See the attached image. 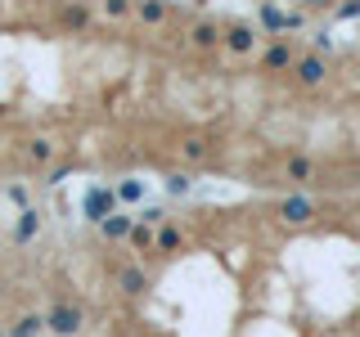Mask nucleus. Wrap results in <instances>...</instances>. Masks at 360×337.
Wrapping results in <instances>:
<instances>
[{"label": "nucleus", "mask_w": 360, "mask_h": 337, "mask_svg": "<svg viewBox=\"0 0 360 337\" xmlns=\"http://www.w3.org/2000/svg\"><path fill=\"white\" fill-rule=\"evenodd\" d=\"M185 157H189V162H202V157H207V144H202V140H185Z\"/></svg>", "instance_id": "obj_22"}, {"label": "nucleus", "mask_w": 360, "mask_h": 337, "mask_svg": "<svg viewBox=\"0 0 360 337\" xmlns=\"http://www.w3.org/2000/svg\"><path fill=\"white\" fill-rule=\"evenodd\" d=\"M99 9H104L108 18H131V14H135V0H104Z\"/></svg>", "instance_id": "obj_19"}, {"label": "nucleus", "mask_w": 360, "mask_h": 337, "mask_svg": "<svg viewBox=\"0 0 360 337\" xmlns=\"http://www.w3.org/2000/svg\"><path fill=\"white\" fill-rule=\"evenodd\" d=\"M333 18H342V22L347 18H360V0H342V5L333 9Z\"/></svg>", "instance_id": "obj_21"}, {"label": "nucleus", "mask_w": 360, "mask_h": 337, "mask_svg": "<svg viewBox=\"0 0 360 337\" xmlns=\"http://www.w3.org/2000/svg\"><path fill=\"white\" fill-rule=\"evenodd\" d=\"M68 176H72V166H54V171H50V185H59V180H68Z\"/></svg>", "instance_id": "obj_26"}, {"label": "nucleus", "mask_w": 360, "mask_h": 337, "mask_svg": "<svg viewBox=\"0 0 360 337\" xmlns=\"http://www.w3.org/2000/svg\"><path fill=\"white\" fill-rule=\"evenodd\" d=\"M221 45H225V50H234V54H252L257 27H252V22H230V27H221Z\"/></svg>", "instance_id": "obj_4"}, {"label": "nucleus", "mask_w": 360, "mask_h": 337, "mask_svg": "<svg viewBox=\"0 0 360 337\" xmlns=\"http://www.w3.org/2000/svg\"><path fill=\"white\" fill-rule=\"evenodd\" d=\"M135 18H140L144 27H158V22L172 18V5H167V0H135Z\"/></svg>", "instance_id": "obj_8"}, {"label": "nucleus", "mask_w": 360, "mask_h": 337, "mask_svg": "<svg viewBox=\"0 0 360 337\" xmlns=\"http://www.w3.org/2000/svg\"><path fill=\"white\" fill-rule=\"evenodd\" d=\"M297 5H311V9H329L333 0H297Z\"/></svg>", "instance_id": "obj_27"}, {"label": "nucleus", "mask_w": 360, "mask_h": 337, "mask_svg": "<svg viewBox=\"0 0 360 337\" xmlns=\"http://www.w3.org/2000/svg\"><path fill=\"white\" fill-rule=\"evenodd\" d=\"M82 211H86V220L90 225H99V220H108L112 211H117V189H108V185H99V189H90V194L82 198Z\"/></svg>", "instance_id": "obj_2"}, {"label": "nucleus", "mask_w": 360, "mask_h": 337, "mask_svg": "<svg viewBox=\"0 0 360 337\" xmlns=\"http://www.w3.org/2000/svg\"><path fill=\"white\" fill-rule=\"evenodd\" d=\"M54 157V144L45 140V135H37V140H27V162H37V166H45Z\"/></svg>", "instance_id": "obj_16"}, {"label": "nucleus", "mask_w": 360, "mask_h": 337, "mask_svg": "<svg viewBox=\"0 0 360 337\" xmlns=\"http://www.w3.org/2000/svg\"><path fill=\"white\" fill-rule=\"evenodd\" d=\"M131 239H135V243H140V247H149V243H153V234H149V230H144V225H135V230H131Z\"/></svg>", "instance_id": "obj_24"}, {"label": "nucleus", "mask_w": 360, "mask_h": 337, "mask_svg": "<svg viewBox=\"0 0 360 337\" xmlns=\"http://www.w3.org/2000/svg\"><path fill=\"white\" fill-rule=\"evenodd\" d=\"M140 198H144L140 180H122V185H117V202H140Z\"/></svg>", "instance_id": "obj_20"}, {"label": "nucleus", "mask_w": 360, "mask_h": 337, "mask_svg": "<svg viewBox=\"0 0 360 337\" xmlns=\"http://www.w3.org/2000/svg\"><path fill=\"white\" fill-rule=\"evenodd\" d=\"M0 337H5V333H0Z\"/></svg>", "instance_id": "obj_28"}, {"label": "nucleus", "mask_w": 360, "mask_h": 337, "mask_svg": "<svg viewBox=\"0 0 360 337\" xmlns=\"http://www.w3.org/2000/svg\"><path fill=\"white\" fill-rule=\"evenodd\" d=\"M99 230H104V239H112V243H117V239H131L135 220H131V216H117V211H112L108 220H99Z\"/></svg>", "instance_id": "obj_13"}, {"label": "nucleus", "mask_w": 360, "mask_h": 337, "mask_svg": "<svg viewBox=\"0 0 360 337\" xmlns=\"http://www.w3.org/2000/svg\"><path fill=\"white\" fill-rule=\"evenodd\" d=\"M311 216H315V202L307 194H288L284 202H279V220L284 225H307Z\"/></svg>", "instance_id": "obj_5"}, {"label": "nucleus", "mask_w": 360, "mask_h": 337, "mask_svg": "<svg viewBox=\"0 0 360 337\" xmlns=\"http://www.w3.org/2000/svg\"><path fill=\"white\" fill-rule=\"evenodd\" d=\"M9 202H18V207H27V189H22V185H9Z\"/></svg>", "instance_id": "obj_25"}, {"label": "nucleus", "mask_w": 360, "mask_h": 337, "mask_svg": "<svg viewBox=\"0 0 360 337\" xmlns=\"http://www.w3.org/2000/svg\"><path fill=\"white\" fill-rule=\"evenodd\" d=\"M324 72H329V67H324V54H302V59L292 63V77H297L302 86H320Z\"/></svg>", "instance_id": "obj_6"}, {"label": "nucleus", "mask_w": 360, "mask_h": 337, "mask_svg": "<svg viewBox=\"0 0 360 337\" xmlns=\"http://www.w3.org/2000/svg\"><path fill=\"white\" fill-rule=\"evenodd\" d=\"M284 176L292 180V185H307V180H315V162H311V157H288Z\"/></svg>", "instance_id": "obj_14"}, {"label": "nucleus", "mask_w": 360, "mask_h": 337, "mask_svg": "<svg viewBox=\"0 0 360 337\" xmlns=\"http://www.w3.org/2000/svg\"><path fill=\"white\" fill-rule=\"evenodd\" d=\"M257 22H262L266 32H292V27H302L307 18H302V14H284L275 0H266V5L257 9Z\"/></svg>", "instance_id": "obj_3"}, {"label": "nucleus", "mask_w": 360, "mask_h": 337, "mask_svg": "<svg viewBox=\"0 0 360 337\" xmlns=\"http://www.w3.org/2000/svg\"><path fill=\"white\" fill-rule=\"evenodd\" d=\"M45 329V315H22V319L14 324V333H9V337H37Z\"/></svg>", "instance_id": "obj_17"}, {"label": "nucleus", "mask_w": 360, "mask_h": 337, "mask_svg": "<svg viewBox=\"0 0 360 337\" xmlns=\"http://www.w3.org/2000/svg\"><path fill=\"white\" fill-rule=\"evenodd\" d=\"M189 41H194V50H217L221 45V22H212V18H202L189 27Z\"/></svg>", "instance_id": "obj_9"}, {"label": "nucleus", "mask_w": 360, "mask_h": 337, "mask_svg": "<svg viewBox=\"0 0 360 337\" xmlns=\"http://www.w3.org/2000/svg\"><path fill=\"white\" fill-rule=\"evenodd\" d=\"M162 185H167V194H172V198H185V194H189V185H194V180H189L185 171H176V176H167Z\"/></svg>", "instance_id": "obj_18"}, {"label": "nucleus", "mask_w": 360, "mask_h": 337, "mask_svg": "<svg viewBox=\"0 0 360 337\" xmlns=\"http://www.w3.org/2000/svg\"><path fill=\"white\" fill-rule=\"evenodd\" d=\"M180 243H185V239H180L176 225H158V234H153V247H158V252H176Z\"/></svg>", "instance_id": "obj_15"}, {"label": "nucleus", "mask_w": 360, "mask_h": 337, "mask_svg": "<svg viewBox=\"0 0 360 337\" xmlns=\"http://www.w3.org/2000/svg\"><path fill=\"white\" fill-rule=\"evenodd\" d=\"M117 288L127 292V297H144V292H149V275H144L140 265H127V270L117 275Z\"/></svg>", "instance_id": "obj_11"}, {"label": "nucleus", "mask_w": 360, "mask_h": 337, "mask_svg": "<svg viewBox=\"0 0 360 337\" xmlns=\"http://www.w3.org/2000/svg\"><path fill=\"white\" fill-rule=\"evenodd\" d=\"M162 220H167L162 207H144V211H140V225H162Z\"/></svg>", "instance_id": "obj_23"}, {"label": "nucleus", "mask_w": 360, "mask_h": 337, "mask_svg": "<svg viewBox=\"0 0 360 337\" xmlns=\"http://www.w3.org/2000/svg\"><path fill=\"white\" fill-rule=\"evenodd\" d=\"M37 230H41V211L22 207V216L14 220V243H32V239H37Z\"/></svg>", "instance_id": "obj_12"}, {"label": "nucleus", "mask_w": 360, "mask_h": 337, "mask_svg": "<svg viewBox=\"0 0 360 337\" xmlns=\"http://www.w3.org/2000/svg\"><path fill=\"white\" fill-rule=\"evenodd\" d=\"M82 310H77L72 306V301H54V306H50V315H45V329H50L54 337H77V333H82Z\"/></svg>", "instance_id": "obj_1"}, {"label": "nucleus", "mask_w": 360, "mask_h": 337, "mask_svg": "<svg viewBox=\"0 0 360 337\" xmlns=\"http://www.w3.org/2000/svg\"><path fill=\"white\" fill-rule=\"evenodd\" d=\"M59 27H63V32H86V27H90V9H86V5H72V0H68V5H59Z\"/></svg>", "instance_id": "obj_10"}, {"label": "nucleus", "mask_w": 360, "mask_h": 337, "mask_svg": "<svg viewBox=\"0 0 360 337\" xmlns=\"http://www.w3.org/2000/svg\"><path fill=\"white\" fill-rule=\"evenodd\" d=\"M292 63H297V54H292L288 41H275V45L262 54V67H266V72H288Z\"/></svg>", "instance_id": "obj_7"}]
</instances>
